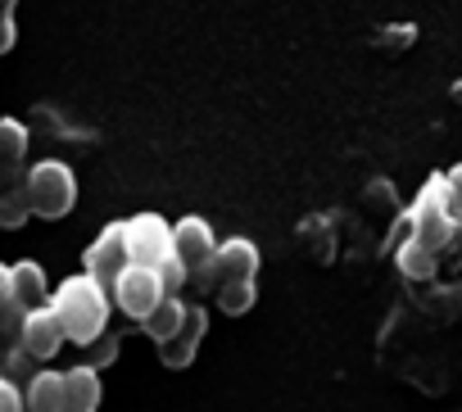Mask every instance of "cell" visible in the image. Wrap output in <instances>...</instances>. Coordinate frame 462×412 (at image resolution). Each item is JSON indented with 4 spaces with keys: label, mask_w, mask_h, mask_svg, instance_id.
Listing matches in <instances>:
<instances>
[{
    "label": "cell",
    "mask_w": 462,
    "mask_h": 412,
    "mask_svg": "<svg viewBox=\"0 0 462 412\" xmlns=\"http://www.w3.org/2000/svg\"><path fill=\"white\" fill-rule=\"evenodd\" d=\"M51 308L60 313V322H64V331H69V340L73 344H91L96 335H105L109 331V286H100L96 277H69V281H60L55 286V295H51Z\"/></svg>",
    "instance_id": "6da1fadb"
},
{
    "label": "cell",
    "mask_w": 462,
    "mask_h": 412,
    "mask_svg": "<svg viewBox=\"0 0 462 412\" xmlns=\"http://www.w3.org/2000/svg\"><path fill=\"white\" fill-rule=\"evenodd\" d=\"M403 241H421L426 250H448L453 241H457V218H453V209H448V186H444V177H430L421 190H417V199H412V209L403 214Z\"/></svg>",
    "instance_id": "7a4b0ae2"
},
{
    "label": "cell",
    "mask_w": 462,
    "mask_h": 412,
    "mask_svg": "<svg viewBox=\"0 0 462 412\" xmlns=\"http://www.w3.org/2000/svg\"><path fill=\"white\" fill-rule=\"evenodd\" d=\"M28 199L37 218H64L78 204V177L64 159H42L28 168Z\"/></svg>",
    "instance_id": "3957f363"
},
{
    "label": "cell",
    "mask_w": 462,
    "mask_h": 412,
    "mask_svg": "<svg viewBox=\"0 0 462 412\" xmlns=\"http://www.w3.org/2000/svg\"><path fill=\"white\" fill-rule=\"evenodd\" d=\"M254 277H259V245L245 241V236H236V241H222V245H217L213 263L195 277V286L222 290L226 281H254Z\"/></svg>",
    "instance_id": "277c9868"
},
{
    "label": "cell",
    "mask_w": 462,
    "mask_h": 412,
    "mask_svg": "<svg viewBox=\"0 0 462 412\" xmlns=\"http://www.w3.org/2000/svg\"><path fill=\"white\" fill-rule=\"evenodd\" d=\"M109 290H114V304H118L127 317H136V322H145V317L168 299L159 272H154V268H141V263H127V272H123Z\"/></svg>",
    "instance_id": "5b68a950"
},
{
    "label": "cell",
    "mask_w": 462,
    "mask_h": 412,
    "mask_svg": "<svg viewBox=\"0 0 462 412\" xmlns=\"http://www.w3.org/2000/svg\"><path fill=\"white\" fill-rule=\"evenodd\" d=\"M127 263H132V254H127V223H109V227L87 245V259H82L87 277H96L100 286H114V281L127 272Z\"/></svg>",
    "instance_id": "8992f818"
},
{
    "label": "cell",
    "mask_w": 462,
    "mask_h": 412,
    "mask_svg": "<svg viewBox=\"0 0 462 412\" xmlns=\"http://www.w3.org/2000/svg\"><path fill=\"white\" fill-rule=\"evenodd\" d=\"M127 254L141 268H159L172 254V227L159 214H136L127 218Z\"/></svg>",
    "instance_id": "52a82bcc"
},
{
    "label": "cell",
    "mask_w": 462,
    "mask_h": 412,
    "mask_svg": "<svg viewBox=\"0 0 462 412\" xmlns=\"http://www.w3.org/2000/svg\"><path fill=\"white\" fill-rule=\"evenodd\" d=\"M64 340H69V331H64V322H60V313H55L51 304H42V308H28L19 344H23V349H28L37 362H51V358L64 349Z\"/></svg>",
    "instance_id": "ba28073f"
},
{
    "label": "cell",
    "mask_w": 462,
    "mask_h": 412,
    "mask_svg": "<svg viewBox=\"0 0 462 412\" xmlns=\"http://www.w3.org/2000/svg\"><path fill=\"white\" fill-rule=\"evenodd\" d=\"M172 254L186 263V272H190V281L213 263V254H217V245H213V227L204 223V218H181L177 227H172Z\"/></svg>",
    "instance_id": "9c48e42d"
},
{
    "label": "cell",
    "mask_w": 462,
    "mask_h": 412,
    "mask_svg": "<svg viewBox=\"0 0 462 412\" xmlns=\"http://www.w3.org/2000/svg\"><path fill=\"white\" fill-rule=\"evenodd\" d=\"M204 331H208V313L190 304V313H186L181 331H177V335H168V340L159 344V358H163V367H186V362L195 358V349H199Z\"/></svg>",
    "instance_id": "30bf717a"
},
{
    "label": "cell",
    "mask_w": 462,
    "mask_h": 412,
    "mask_svg": "<svg viewBox=\"0 0 462 412\" xmlns=\"http://www.w3.org/2000/svg\"><path fill=\"white\" fill-rule=\"evenodd\" d=\"M28 412H69V389H64V371L42 367L28 385H23Z\"/></svg>",
    "instance_id": "8fae6325"
},
{
    "label": "cell",
    "mask_w": 462,
    "mask_h": 412,
    "mask_svg": "<svg viewBox=\"0 0 462 412\" xmlns=\"http://www.w3.org/2000/svg\"><path fill=\"white\" fill-rule=\"evenodd\" d=\"M64 389H69V412H96L105 389H100V371L91 362L82 367H69L64 371Z\"/></svg>",
    "instance_id": "7c38bea8"
},
{
    "label": "cell",
    "mask_w": 462,
    "mask_h": 412,
    "mask_svg": "<svg viewBox=\"0 0 462 412\" xmlns=\"http://www.w3.org/2000/svg\"><path fill=\"white\" fill-rule=\"evenodd\" d=\"M10 272H14V299H19L23 308H42V304H51V286H46L42 263L23 259V263H14Z\"/></svg>",
    "instance_id": "4fadbf2b"
},
{
    "label": "cell",
    "mask_w": 462,
    "mask_h": 412,
    "mask_svg": "<svg viewBox=\"0 0 462 412\" xmlns=\"http://www.w3.org/2000/svg\"><path fill=\"white\" fill-rule=\"evenodd\" d=\"M186 313H190V304H181L177 295H168V299H163V304H159V308H154L145 322H141V331H145L154 344H163L168 335H177V331H181Z\"/></svg>",
    "instance_id": "5bb4252c"
},
{
    "label": "cell",
    "mask_w": 462,
    "mask_h": 412,
    "mask_svg": "<svg viewBox=\"0 0 462 412\" xmlns=\"http://www.w3.org/2000/svg\"><path fill=\"white\" fill-rule=\"evenodd\" d=\"M394 263H399V272H403L408 281H435L439 254H435V250H426L421 241H403V245H399V254H394Z\"/></svg>",
    "instance_id": "9a60e30c"
},
{
    "label": "cell",
    "mask_w": 462,
    "mask_h": 412,
    "mask_svg": "<svg viewBox=\"0 0 462 412\" xmlns=\"http://www.w3.org/2000/svg\"><path fill=\"white\" fill-rule=\"evenodd\" d=\"M28 123H19V118H0V163L5 168H23V159H28Z\"/></svg>",
    "instance_id": "2e32d148"
},
{
    "label": "cell",
    "mask_w": 462,
    "mask_h": 412,
    "mask_svg": "<svg viewBox=\"0 0 462 412\" xmlns=\"http://www.w3.org/2000/svg\"><path fill=\"white\" fill-rule=\"evenodd\" d=\"M32 218V199H28V181L14 190H0V227H23Z\"/></svg>",
    "instance_id": "e0dca14e"
},
{
    "label": "cell",
    "mask_w": 462,
    "mask_h": 412,
    "mask_svg": "<svg viewBox=\"0 0 462 412\" xmlns=\"http://www.w3.org/2000/svg\"><path fill=\"white\" fill-rule=\"evenodd\" d=\"M254 299H259L254 281H226V286L217 290V308H222L226 317H241V313H250V308H254Z\"/></svg>",
    "instance_id": "ac0fdd59"
},
{
    "label": "cell",
    "mask_w": 462,
    "mask_h": 412,
    "mask_svg": "<svg viewBox=\"0 0 462 412\" xmlns=\"http://www.w3.org/2000/svg\"><path fill=\"white\" fill-rule=\"evenodd\" d=\"M37 371H42V362H37L23 344H10V349H5V367H0V376H10L14 385H28Z\"/></svg>",
    "instance_id": "d6986e66"
},
{
    "label": "cell",
    "mask_w": 462,
    "mask_h": 412,
    "mask_svg": "<svg viewBox=\"0 0 462 412\" xmlns=\"http://www.w3.org/2000/svg\"><path fill=\"white\" fill-rule=\"evenodd\" d=\"M114 358H118V335H114V331H105V335H96V340L87 344V362H91L96 371L109 367Z\"/></svg>",
    "instance_id": "ffe728a7"
},
{
    "label": "cell",
    "mask_w": 462,
    "mask_h": 412,
    "mask_svg": "<svg viewBox=\"0 0 462 412\" xmlns=\"http://www.w3.org/2000/svg\"><path fill=\"white\" fill-rule=\"evenodd\" d=\"M154 272H159V281H163V290H168V295H177V290L190 281V272H186V263H181L177 254H168V259H163Z\"/></svg>",
    "instance_id": "44dd1931"
},
{
    "label": "cell",
    "mask_w": 462,
    "mask_h": 412,
    "mask_svg": "<svg viewBox=\"0 0 462 412\" xmlns=\"http://www.w3.org/2000/svg\"><path fill=\"white\" fill-rule=\"evenodd\" d=\"M0 412H28L23 385H14L10 376H0Z\"/></svg>",
    "instance_id": "7402d4cb"
},
{
    "label": "cell",
    "mask_w": 462,
    "mask_h": 412,
    "mask_svg": "<svg viewBox=\"0 0 462 412\" xmlns=\"http://www.w3.org/2000/svg\"><path fill=\"white\" fill-rule=\"evenodd\" d=\"M412 37H417V32H412V23H399V28L376 32L372 41H376V46H385V50H403V46H412Z\"/></svg>",
    "instance_id": "603a6c76"
},
{
    "label": "cell",
    "mask_w": 462,
    "mask_h": 412,
    "mask_svg": "<svg viewBox=\"0 0 462 412\" xmlns=\"http://www.w3.org/2000/svg\"><path fill=\"white\" fill-rule=\"evenodd\" d=\"M444 186H448V209H453V218L462 223V163L444 172Z\"/></svg>",
    "instance_id": "cb8c5ba5"
},
{
    "label": "cell",
    "mask_w": 462,
    "mask_h": 412,
    "mask_svg": "<svg viewBox=\"0 0 462 412\" xmlns=\"http://www.w3.org/2000/svg\"><path fill=\"white\" fill-rule=\"evenodd\" d=\"M5 304H14V272L0 263V308H5Z\"/></svg>",
    "instance_id": "d4e9b609"
},
{
    "label": "cell",
    "mask_w": 462,
    "mask_h": 412,
    "mask_svg": "<svg viewBox=\"0 0 462 412\" xmlns=\"http://www.w3.org/2000/svg\"><path fill=\"white\" fill-rule=\"evenodd\" d=\"M14 5L19 0H0V19H14Z\"/></svg>",
    "instance_id": "484cf974"
},
{
    "label": "cell",
    "mask_w": 462,
    "mask_h": 412,
    "mask_svg": "<svg viewBox=\"0 0 462 412\" xmlns=\"http://www.w3.org/2000/svg\"><path fill=\"white\" fill-rule=\"evenodd\" d=\"M0 367H5V344H0Z\"/></svg>",
    "instance_id": "4316f807"
},
{
    "label": "cell",
    "mask_w": 462,
    "mask_h": 412,
    "mask_svg": "<svg viewBox=\"0 0 462 412\" xmlns=\"http://www.w3.org/2000/svg\"><path fill=\"white\" fill-rule=\"evenodd\" d=\"M453 91H457V96H462V82H457V87H453Z\"/></svg>",
    "instance_id": "83f0119b"
},
{
    "label": "cell",
    "mask_w": 462,
    "mask_h": 412,
    "mask_svg": "<svg viewBox=\"0 0 462 412\" xmlns=\"http://www.w3.org/2000/svg\"><path fill=\"white\" fill-rule=\"evenodd\" d=\"M457 236H462V223H457Z\"/></svg>",
    "instance_id": "f1b7e54d"
},
{
    "label": "cell",
    "mask_w": 462,
    "mask_h": 412,
    "mask_svg": "<svg viewBox=\"0 0 462 412\" xmlns=\"http://www.w3.org/2000/svg\"><path fill=\"white\" fill-rule=\"evenodd\" d=\"M0 55H5V50H0Z\"/></svg>",
    "instance_id": "f546056e"
}]
</instances>
